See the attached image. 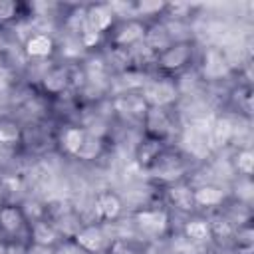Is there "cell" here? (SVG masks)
I'll list each match as a JSON object with an SVG mask.
<instances>
[{
  "instance_id": "obj_10",
  "label": "cell",
  "mask_w": 254,
  "mask_h": 254,
  "mask_svg": "<svg viewBox=\"0 0 254 254\" xmlns=\"http://www.w3.org/2000/svg\"><path fill=\"white\" fill-rule=\"evenodd\" d=\"M115 105H117V111L129 117H145L147 113V103L141 93H125L115 101Z\"/></svg>"
},
{
  "instance_id": "obj_14",
  "label": "cell",
  "mask_w": 254,
  "mask_h": 254,
  "mask_svg": "<svg viewBox=\"0 0 254 254\" xmlns=\"http://www.w3.org/2000/svg\"><path fill=\"white\" fill-rule=\"evenodd\" d=\"M44 89L46 91H50V93H60V91H64L65 87H67V83H69V75H67V71L64 69V67H54V69H50L46 75H44Z\"/></svg>"
},
{
  "instance_id": "obj_22",
  "label": "cell",
  "mask_w": 254,
  "mask_h": 254,
  "mask_svg": "<svg viewBox=\"0 0 254 254\" xmlns=\"http://www.w3.org/2000/svg\"><path fill=\"white\" fill-rule=\"evenodd\" d=\"M236 167H238V171L242 175L250 177L252 171H254V153L250 149H242L238 153V157H236Z\"/></svg>"
},
{
  "instance_id": "obj_19",
  "label": "cell",
  "mask_w": 254,
  "mask_h": 254,
  "mask_svg": "<svg viewBox=\"0 0 254 254\" xmlns=\"http://www.w3.org/2000/svg\"><path fill=\"white\" fill-rule=\"evenodd\" d=\"M234 135V123L226 117H220L212 127V141L216 145H226Z\"/></svg>"
},
{
  "instance_id": "obj_26",
  "label": "cell",
  "mask_w": 254,
  "mask_h": 254,
  "mask_svg": "<svg viewBox=\"0 0 254 254\" xmlns=\"http://www.w3.org/2000/svg\"><path fill=\"white\" fill-rule=\"evenodd\" d=\"M161 10H167V4H163V2H139V4H135L137 14H157Z\"/></svg>"
},
{
  "instance_id": "obj_24",
  "label": "cell",
  "mask_w": 254,
  "mask_h": 254,
  "mask_svg": "<svg viewBox=\"0 0 254 254\" xmlns=\"http://www.w3.org/2000/svg\"><path fill=\"white\" fill-rule=\"evenodd\" d=\"M107 254H143L139 248H135L133 244L125 242V240H115L109 244Z\"/></svg>"
},
{
  "instance_id": "obj_21",
  "label": "cell",
  "mask_w": 254,
  "mask_h": 254,
  "mask_svg": "<svg viewBox=\"0 0 254 254\" xmlns=\"http://www.w3.org/2000/svg\"><path fill=\"white\" fill-rule=\"evenodd\" d=\"M169 194H171V200L177 206H181L185 210L192 206V190H189L187 187H175V189L169 190Z\"/></svg>"
},
{
  "instance_id": "obj_4",
  "label": "cell",
  "mask_w": 254,
  "mask_h": 254,
  "mask_svg": "<svg viewBox=\"0 0 254 254\" xmlns=\"http://www.w3.org/2000/svg\"><path fill=\"white\" fill-rule=\"evenodd\" d=\"M143 119H145V125H147L149 135L153 139H157V141L163 139V137H167L173 131L171 119H169V115H167V111L163 107H151V109H147V113H145Z\"/></svg>"
},
{
  "instance_id": "obj_20",
  "label": "cell",
  "mask_w": 254,
  "mask_h": 254,
  "mask_svg": "<svg viewBox=\"0 0 254 254\" xmlns=\"http://www.w3.org/2000/svg\"><path fill=\"white\" fill-rule=\"evenodd\" d=\"M99 151H101V141L95 135L87 133L85 141H83V145H81V149L77 151L75 157H79V159H95L99 155Z\"/></svg>"
},
{
  "instance_id": "obj_18",
  "label": "cell",
  "mask_w": 254,
  "mask_h": 254,
  "mask_svg": "<svg viewBox=\"0 0 254 254\" xmlns=\"http://www.w3.org/2000/svg\"><path fill=\"white\" fill-rule=\"evenodd\" d=\"M159 155H161V145H159V141H157V139L145 141V143H141L139 149H137V163L143 165V167H151Z\"/></svg>"
},
{
  "instance_id": "obj_25",
  "label": "cell",
  "mask_w": 254,
  "mask_h": 254,
  "mask_svg": "<svg viewBox=\"0 0 254 254\" xmlns=\"http://www.w3.org/2000/svg\"><path fill=\"white\" fill-rule=\"evenodd\" d=\"M18 14V4L12 0H0V22H8L16 18Z\"/></svg>"
},
{
  "instance_id": "obj_29",
  "label": "cell",
  "mask_w": 254,
  "mask_h": 254,
  "mask_svg": "<svg viewBox=\"0 0 254 254\" xmlns=\"http://www.w3.org/2000/svg\"><path fill=\"white\" fill-rule=\"evenodd\" d=\"M30 254H50V250L44 248V246H38V244H36V246L30 250Z\"/></svg>"
},
{
  "instance_id": "obj_3",
  "label": "cell",
  "mask_w": 254,
  "mask_h": 254,
  "mask_svg": "<svg viewBox=\"0 0 254 254\" xmlns=\"http://www.w3.org/2000/svg\"><path fill=\"white\" fill-rule=\"evenodd\" d=\"M137 226L149 234V236H161L167 230L169 224V214L163 208H151V210H139L135 214Z\"/></svg>"
},
{
  "instance_id": "obj_27",
  "label": "cell",
  "mask_w": 254,
  "mask_h": 254,
  "mask_svg": "<svg viewBox=\"0 0 254 254\" xmlns=\"http://www.w3.org/2000/svg\"><path fill=\"white\" fill-rule=\"evenodd\" d=\"M14 81V73L8 65H0V93H4Z\"/></svg>"
},
{
  "instance_id": "obj_13",
  "label": "cell",
  "mask_w": 254,
  "mask_h": 254,
  "mask_svg": "<svg viewBox=\"0 0 254 254\" xmlns=\"http://www.w3.org/2000/svg\"><path fill=\"white\" fill-rule=\"evenodd\" d=\"M222 200H224V192L214 185H202L196 190H192V202L200 206H218Z\"/></svg>"
},
{
  "instance_id": "obj_15",
  "label": "cell",
  "mask_w": 254,
  "mask_h": 254,
  "mask_svg": "<svg viewBox=\"0 0 254 254\" xmlns=\"http://www.w3.org/2000/svg\"><path fill=\"white\" fill-rule=\"evenodd\" d=\"M85 135H87V131L81 129V127H67V129L64 131V135H62V145H64V149H65L67 153H71V155H77V151L81 149V145H83V141H85Z\"/></svg>"
},
{
  "instance_id": "obj_1",
  "label": "cell",
  "mask_w": 254,
  "mask_h": 254,
  "mask_svg": "<svg viewBox=\"0 0 254 254\" xmlns=\"http://www.w3.org/2000/svg\"><path fill=\"white\" fill-rule=\"evenodd\" d=\"M141 95L149 107H165L177 99V85L171 79H155L143 87Z\"/></svg>"
},
{
  "instance_id": "obj_17",
  "label": "cell",
  "mask_w": 254,
  "mask_h": 254,
  "mask_svg": "<svg viewBox=\"0 0 254 254\" xmlns=\"http://www.w3.org/2000/svg\"><path fill=\"white\" fill-rule=\"evenodd\" d=\"M185 238L190 242H204L210 238V224L206 220H189L185 224Z\"/></svg>"
},
{
  "instance_id": "obj_8",
  "label": "cell",
  "mask_w": 254,
  "mask_h": 254,
  "mask_svg": "<svg viewBox=\"0 0 254 254\" xmlns=\"http://www.w3.org/2000/svg\"><path fill=\"white\" fill-rule=\"evenodd\" d=\"M95 210H97V214L101 218L115 220L119 216V212H121V198L111 190H103L95 198Z\"/></svg>"
},
{
  "instance_id": "obj_28",
  "label": "cell",
  "mask_w": 254,
  "mask_h": 254,
  "mask_svg": "<svg viewBox=\"0 0 254 254\" xmlns=\"http://www.w3.org/2000/svg\"><path fill=\"white\" fill-rule=\"evenodd\" d=\"M56 254H83V250L73 242V244H65V246H62Z\"/></svg>"
},
{
  "instance_id": "obj_6",
  "label": "cell",
  "mask_w": 254,
  "mask_h": 254,
  "mask_svg": "<svg viewBox=\"0 0 254 254\" xmlns=\"http://www.w3.org/2000/svg\"><path fill=\"white\" fill-rule=\"evenodd\" d=\"M113 18H115V14L109 4H95L85 10V24L91 30H95L97 34L107 32L113 24Z\"/></svg>"
},
{
  "instance_id": "obj_16",
  "label": "cell",
  "mask_w": 254,
  "mask_h": 254,
  "mask_svg": "<svg viewBox=\"0 0 254 254\" xmlns=\"http://www.w3.org/2000/svg\"><path fill=\"white\" fill-rule=\"evenodd\" d=\"M32 236H34V242H36L38 246H44V248H50V246L56 244V240H58L56 228H54L50 222H44V220L34 224Z\"/></svg>"
},
{
  "instance_id": "obj_5",
  "label": "cell",
  "mask_w": 254,
  "mask_h": 254,
  "mask_svg": "<svg viewBox=\"0 0 254 254\" xmlns=\"http://www.w3.org/2000/svg\"><path fill=\"white\" fill-rule=\"evenodd\" d=\"M73 242H75L83 252H99V250H103V246H105V234H103L101 226L89 224V226H83V228H79V230L75 232Z\"/></svg>"
},
{
  "instance_id": "obj_2",
  "label": "cell",
  "mask_w": 254,
  "mask_h": 254,
  "mask_svg": "<svg viewBox=\"0 0 254 254\" xmlns=\"http://www.w3.org/2000/svg\"><path fill=\"white\" fill-rule=\"evenodd\" d=\"M190 56H192V46L189 42H175L169 48H165L163 52H159L157 64L163 69L177 71V69H181V67H185L189 64Z\"/></svg>"
},
{
  "instance_id": "obj_23",
  "label": "cell",
  "mask_w": 254,
  "mask_h": 254,
  "mask_svg": "<svg viewBox=\"0 0 254 254\" xmlns=\"http://www.w3.org/2000/svg\"><path fill=\"white\" fill-rule=\"evenodd\" d=\"M20 137V129L16 123H0V143L4 145H10V143H16Z\"/></svg>"
},
{
  "instance_id": "obj_9",
  "label": "cell",
  "mask_w": 254,
  "mask_h": 254,
  "mask_svg": "<svg viewBox=\"0 0 254 254\" xmlns=\"http://www.w3.org/2000/svg\"><path fill=\"white\" fill-rule=\"evenodd\" d=\"M24 214L14 204H4L0 208V228L8 234H18L24 228Z\"/></svg>"
},
{
  "instance_id": "obj_7",
  "label": "cell",
  "mask_w": 254,
  "mask_h": 254,
  "mask_svg": "<svg viewBox=\"0 0 254 254\" xmlns=\"http://www.w3.org/2000/svg\"><path fill=\"white\" fill-rule=\"evenodd\" d=\"M143 36H145V26L137 20H127L117 28L113 42L119 48H129V46H135Z\"/></svg>"
},
{
  "instance_id": "obj_12",
  "label": "cell",
  "mask_w": 254,
  "mask_h": 254,
  "mask_svg": "<svg viewBox=\"0 0 254 254\" xmlns=\"http://www.w3.org/2000/svg\"><path fill=\"white\" fill-rule=\"evenodd\" d=\"M54 52V40L48 34H32L26 40V54L32 58H48Z\"/></svg>"
},
{
  "instance_id": "obj_11",
  "label": "cell",
  "mask_w": 254,
  "mask_h": 254,
  "mask_svg": "<svg viewBox=\"0 0 254 254\" xmlns=\"http://www.w3.org/2000/svg\"><path fill=\"white\" fill-rule=\"evenodd\" d=\"M226 69H228V64H226L224 56H222L218 50L210 48V50L204 54L202 73H204L206 77H210V79H216V77L224 75V73H226Z\"/></svg>"
}]
</instances>
